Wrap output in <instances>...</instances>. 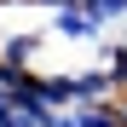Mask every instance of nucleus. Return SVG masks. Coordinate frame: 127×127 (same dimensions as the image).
Instances as JSON below:
<instances>
[{
  "mask_svg": "<svg viewBox=\"0 0 127 127\" xmlns=\"http://www.w3.org/2000/svg\"><path fill=\"white\" fill-rule=\"evenodd\" d=\"M46 35L64 40V46H98V40L110 35V23H104L98 12H87V6H52L46 12Z\"/></svg>",
  "mask_w": 127,
  "mask_h": 127,
  "instance_id": "obj_1",
  "label": "nucleus"
}]
</instances>
